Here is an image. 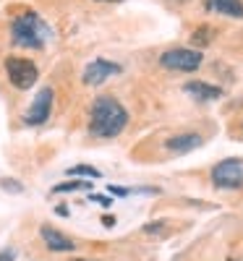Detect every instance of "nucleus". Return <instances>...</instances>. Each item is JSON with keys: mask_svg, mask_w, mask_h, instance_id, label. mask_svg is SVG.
<instances>
[{"mask_svg": "<svg viewBox=\"0 0 243 261\" xmlns=\"http://www.w3.org/2000/svg\"><path fill=\"white\" fill-rule=\"evenodd\" d=\"M128 123L126 107L115 97H97L89 113V134L97 139H115Z\"/></svg>", "mask_w": 243, "mask_h": 261, "instance_id": "f257e3e1", "label": "nucleus"}, {"mask_svg": "<svg viewBox=\"0 0 243 261\" xmlns=\"http://www.w3.org/2000/svg\"><path fill=\"white\" fill-rule=\"evenodd\" d=\"M11 34H13L16 45H21V47H34V50H37V47H45L47 39L53 37L50 27H47L34 11L21 13V16L13 21Z\"/></svg>", "mask_w": 243, "mask_h": 261, "instance_id": "f03ea898", "label": "nucleus"}, {"mask_svg": "<svg viewBox=\"0 0 243 261\" xmlns=\"http://www.w3.org/2000/svg\"><path fill=\"white\" fill-rule=\"evenodd\" d=\"M6 73L16 89H29L37 84V65L24 58H6Z\"/></svg>", "mask_w": 243, "mask_h": 261, "instance_id": "7ed1b4c3", "label": "nucleus"}, {"mask_svg": "<svg viewBox=\"0 0 243 261\" xmlns=\"http://www.w3.org/2000/svg\"><path fill=\"white\" fill-rule=\"evenodd\" d=\"M160 63L170 71H183V73H191L202 65V53L199 50H186V47H175V50H167L162 53Z\"/></svg>", "mask_w": 243, "mask_h": 261, "instance_id": "20e7f679", "label": "nucleus"}, {"mask_svg": "<svg viewBox=\"0 0 243 261\" xmlns=\"http://www.w3.org/2000/svg\"><path fill=\"white\" fill-rule=\"evenodd\" d=\"M212 183L217 188H240L243 186V162L240 160H223L212 170Z\"/></svg>", "mask_w": 243, "mask_h": 261, "instance_id": "39448f33", "label": "nucleus"}, {"mask_svg": "<svg viewBox=\"0 0 243 261\" xmlns=\"http://www.w3.org/2000/svg\"><path fill=\"white\" fill-rule=\"evenodd\" d=\"M53 97H55V92L50 89V86L39 89V94L34 97L32 107H29L27 115H24L27 125H42V123H45V120L50 118V110H53Z\"/></svg>", "mask_w": 243, "mask_h": 261, "instance_id": "423d86ee", "label": "nucleus"}, {"mask_svg": "<svg viewBox=\"0 0 243 261\" xmlns=\"http://www.w3.org/2000/svg\"><path fill=\"white\" fill-rule=\"evenodd\" d=\"M123 68L118 63H110V60H92L89 65L84 68V84L86 86H97V84H102V81H107L110 76H118Z\"/></svg>", "mask_w": 243, "mask_h": 261, "instance_id": "0eeeda50", "label": "nucleus"}, {"mask_svg": "<svg viewBox=\"0 0 243 261\" xmlns=\"http://www.w3.org/2000/svg\"><path fill=\"white\" fill-rule=\"evenodd\" d=\"M183 92L191 94L199 102H209V99H220V97H223V89H220V86H212V84H204V81H188L183 86Z\"/></svg>", "mask_w": 243, "mask_h": 261, "instance_id": "6e6552de", "label": "nucleus"}, {"mask_svg": "<svg viewBox=\"0 0 243 261\" xmlns=\"http://www.w3.org/2000/svg\"><path fill=\"white\" fill-rule=\"evenodd\" d=\"M42 241H45V246H47L50 251H74V248H76L71 238L60 235V232H58L55 227H50V225L42 227Z\"/></svg>", "mask_w": 243, "mask_h": 261, "instance_id": "1a4fd4ad", "label": "nucleus"}, {"mask_svg": "<svg viewBox=\"0 0 243 261\" xmlns=\"http://www.w3.org/2000/svg\"><path fill=\"white\" fill-rule=\"evenodd\" d=\"M202 144H204V141H202V136H199V134H183V136H173V139L165 141V146H167L170 151H175V154H186V151L199 149Z\"/></svg>", "mask_w": 243, "mask_h": 261, "instance_id": "9d476101", "label": "nucleus"}, {"mask_svg": "<svg viewBox=\"0 0 243 261\" xmlns=\"http://www.w3.org/2000/svg\"><path fill=\"white\" fill-rule=\"evenodd\" d=\"M207 11H217L233 18H243V0H207Z\"/></svg>", "mask_w": 243, "mask_h": 261, "instance_id": "9b49d317", "label": "nucleus"}, {"mask_svg": "<svg viewBox=\"0 0 243 261\" xmlns=\"http://www.w3.org/2000/svg\"><path fill=\"white\" fill-rule=\"evenodd\" d=\"M212 34H214L212 27H199V29L191 34V42H193L196 47H207L209 42H212Z\"/></svg>", "mask_w": 243, "mask_h": 261, "instance_id": "f8f14e48", "label": "nucleus"}, {"mask_svg": "<svg viewBox=\"0 0 243 261\" xmlns=\"http://www.w3.org/2000/svg\"><path fill=\"white\" fill-rule=\"evenodd\" d=\"M92 183L86 180H65V183H58L53 186V193H65V191H89Z\"/></svg>", "mask_w": 243, "mask_h": 261, "instance_id": "ddd939ff", "label": "nucleus"}, {"mask_svg": "<svg viewBox=\"0 0 243 261\" xmlns=\"http://www.w3.org/2000/svg\"><path fill=\"white\" fill-rule=\"evenodd\" d=\"M68 172H71V175H84V178H100V170H94V167H89V165H76V167H71Z\"/></svg>", "mask_w": 243, "mask_h": 261, "instance_id": "4468645a", "label": "nucleus"}, {"mask_svg": "<svg viewBox=\"0 0 243 261\" xmlns=\"http://www.w3.org/2000/svg\"><path fill=\"white\" fill-rule=\"evenodd\" d=\"M165 225L167 222H149V225H144V232H149V235H165L167 232Z\"/></svg>", "mask_w": 243, "mask_h": 261, "instance_id": "2eb2a0df", "label": "nucleus"}, {"mask_svg": "<svg viewBox=\"0 0 243 261\" xmlns=\"http://www.w3.org/2000/svg\"><path fill=\"white\" fill-rule=\"evenodd\" d=\"M89 199L97 201V204H102V206H110V204H113V199H110V196H102V193H92Z\"/></svg>", "mask_w": 243, "mask_h": 261, "instance_id": "dca6fc26", "label": "nucleus"}, {"mask_svg": "<svg viewBox=\"0 0 243 261\" xmlns=\"http://www.w3.org/2000/svg\"><path fill=\"white\" fill-rule=\"evenodd\" d=\"M3 188L6 191H21V186H16V180H8V178L3 180Z\"/></svg>", "mask_w": 243, "mask_h": 261, "instance_id": "f3484780", "label": "nucleus"}, {"mask_svg": "<svg viewBox=\"0 0 243 261\" xmlns=\"http://www.w3.org/2000/svg\"><path fill=\"white\" fill-rule=\"evenodd\" d=\"M110 193H113V196H128V191L126 188H118V186H110Z\"/></svg>", "mask_w": 243, "mask_h": 261, "instance_id": "a211bd4d", "label": "nucleus"}, {"mask_svg": "<svg viewBox=\"0 0 243 261\" xmlns=\"http://www.w3.org/2000/svg\"><path fill=\"white\" fill-rule=\"evenodd\" d=\"M0 261H13V251H3L0 253Z\"/></svg>", "mask_w": 243, "mask_h": 261, "instance_id": "6ab92c4d", "label": "nucleus"}, {"mask_svg": "<svg viewBox=\"0 0 243 261\" xmlns=\"http://www.w3.org/2000/svg\"><path fill=\"white\" fill-rule=\"evenodd\" d=\"M102 225H107V227H113V225H115V220H113V217H105V220H102Z\"/></svg>", "mask_w": 243, "mask_h": 261, "instance_id": "aec40b11", "label": "nucleus"}, {"mask_svg": "<svg viewBox=\"0 0 243 261\" xmlns=\"http://www.w3.org/2000/svg\"><path fill=\"white\" fill-rule=\"evenodd\" d=\"M105 3H118V0H105Z\"/></svg>", "mask_w": 243, "mask_h": 261, "instance_id": "412c9836", "label": "nucleus"}, {"mask_svg": "<svg viewBox=\"0 0 243 261\" xmlns=\"http://www.w3.org/2000/svg\"><path fill=\"white\" fill-rule=\"evenodd\" d=\"M76 261H84V258H76Z\"/></svg>", "mask_w": 243, "mask_h": 261, "instance_id": "4be33fe9", "label": "nucleus"}, {"mask_svg": "<svg viewBox=\"0 0 243 261\" xmlns=\"http://www.w3.org/2000/svg\"><path fill=\"white\" fill-rule=\"evenodd\" d=\"M181 3H183V0H181Z\"/></svg>", "mask_w": 243, "mask_h": 261, "instance_id": "5701e85b", "label": "nucleus"}, {"mask_svg": "<svg viewBox=\"0 0 243 261\" xmlns=\"http://www.w3.org/2000/svg\"><path fill=\"white\" fill-rule=\"evenodd\" d=\"M230 261H233V258H230Z\"/></svg>", "mask_w": 243, "mask_h": 261, "instance_id": "b1692460", "label": "nucleus"}]
</instances>
